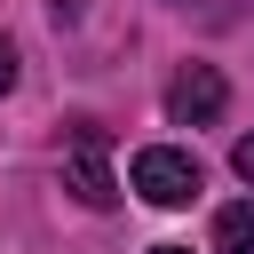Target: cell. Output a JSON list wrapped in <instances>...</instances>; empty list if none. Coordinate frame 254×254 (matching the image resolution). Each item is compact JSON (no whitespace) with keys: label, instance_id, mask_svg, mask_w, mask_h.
I'll use <instances>...</instances> for the list:
<instances>
[{"label":"cell","instance_id":"obj_1","mask_svg":"<svg viewBox=\"0 0 254 254\" xmlns=\"http://www.w3.org/2000/svg\"><path fill=\"white\" fill-rule=\"evenodd\" d=\"M127 183H135V198H151V206H190V198L206 190L198 159H190V151H175V143H151V151H135Z\"/></svg>","mask_w":254,"mask_h":254},{"label":"cell","instance_id":"obj_2","mask_svg":"<svg viewBox=\"0 0 254 254\" xmlns=\"http://www.w3.org/2000/svg\"><path fill=\"white\" fill-rule=\"evenodd\" d=\"M64 183H71V198L95 206V214L119 198V183H111V151H103V127H79V135H71V151H64Z\"/></svg>","mask_w":254,"mask_h":254},{"label":"cell","instance_id":"obj_3","mask_svg":"<svg viewBox=\"0 0 254 254\" xmlns=\"http://www.w3.org/2000/svg\"><path fill=\"white\" fill-rule=\"evenodd\" d=\"M222 103H230V87H222V71H214V64H190V71L167 87V119H175V127H214V119H222Z\"/></svg>","mask_w":254,"mask_h":254},{"label":"cell","instance_id":"obj_4","mask_svg":"<svg viewBox=\"0 0 254 254\" xmlns=\"http://www.w3.org/2000/svg\"><path fill=\"white\" fill-rule=\"evenodd\" d=\"M214 254H254V198H230L214 214Z\"/></svg>","mask_w":254,"mask_h":254},{"label":"cell","instance_id":"obj_5","mask_svg":"<svg viewBox=\"0 0 254 254\" xmlns=\"http://www.w3.org/2000/svg\"><path fill=\"white\" fill-rule=\"evenodd\" d=\"M230 167H238V183L254 190V135H238V143H230Z\"/></svg>","mask_w":254,"mask_h":254},{"label":"cell","instance_id":"obj_6","mask_svg":"<svg viewBox=\"0 0 254 254\" xmlns=\"http://www.w3.org/2000/svg\"><path fill=\"white\" fill-rule=\"evenodd\" d=\"M8 87H16V48L0 40V95H8Z\"/></svg>","mask_w":254,"mask_h":254},{"label":"cell","instance_id":"obj_7","mask_svg":"<svg viewBox=\"0 0 254 254\" xmlns=\"http://www.w3.org/2000/svg\"><path fill=\"white\" fill-rule=\"evenodd\" d=\"M151 254H190V246H151Z\"/></svg>","mask_w":254,"mask_h":254}]
</instances>
